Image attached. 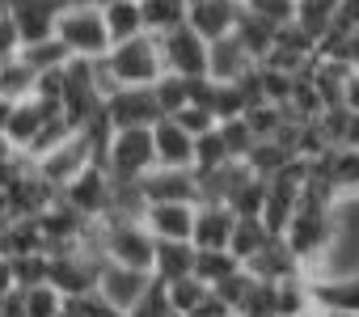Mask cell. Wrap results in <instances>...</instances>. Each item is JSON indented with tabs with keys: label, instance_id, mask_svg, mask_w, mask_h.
<instances>
[{
	"label": "cell",
	"instance_id": "1f68e13d",
	"mask_svg": "<svg viewBox=\"0 0 359 317\" xmlns=\"http://www.w3.org/2000/svg\"><path fill=\"white\" fill-rule=\"evenodd\" d=\"M152 93H156V102H161V110H165V114H177L182 106H191V102H195V81L165 72V76L152 85Z\"/></svg>",
	"mask_w": 359,
	"mask_h": 317
},
{
	"label": "cell",
	"instance_id": "8992f818",
	"mask_svg": "<svg viewBox=\"0 0 359 317\" xmlns=\"http://www.w3.org/2000/svg\"><path fill=\"white\" fill-rule=\"evenodd\" d=\"M156 39H161L165 72L187 76V81H203V76H208V51H212V43H208L191 22L177 26V30H165V34H156Z\"/></svg>",
	"mask_w": 359,
	"mask_h": 317
},
{
	"label": "cell",
	"instance_id": "4dcf8cb0",
	"mask_svg": "<svg viewBox=\"0 0 359 317\" xmlns=\"http://www.w3.org/2000/svg\"><path fill=\"white\" fill-rule=\"evenodd\" d=\"M224 161H233V152L220 135V127H212L208 135H195V174H208V170H220ZM241 161V156H237Z\"/></svg>",
	"mask_w": 359,
	"mask_h": 317
},
{
	"label": "cell",
	"instance_id": "277c9868",
	"mask_svg": "<svg viewBox=\"0 0 359 317\" xmlns=\"http://www.w3.org/2000/svg\"><path fill=\"white\" fill-rule=\"evenodd\" d=\"M102 254L110 262H123V267H135V271H152V258H156V237L144 229L140 216H102Z\"/></svg>",
	"mask_w": 359,
	"mask_h": 317
},
{
	"label": "cell",
	"instance_id": "60d3db41",
	"mask_svg": "<svg viewBox=\"0 0 359 317\" xmlns=\"http://www.w3.org/2000/svg\"><path fill=\"white\" fill-rule=\"evenodd\" d=\"M18 55H22V39H18V26H13L9 18H0V68H9Z\"/></svg>",
	"mask_w": 359,
	"mask_h": 317
},
{
	"label": "cell",
	"instance_id": "6da1fadb",
	"mask_svg": "<svg viewBox=\"0 0 359 317\" xmlns=\"http://www.w3.org/2000/svg\"><path fill=\"white\" fill-rule=\"evenodd\" d=\"M334 237H338V216H334V203H325V199H317V195H304V199H300V208L292 212L287 229H283L287 250L304 262V271H313V267L330 254Z\"/></svg>",
	"mask_w": 359,
	"mask_h": 317
},
{
	"label": "cell",
	"instance_id": "f907efd6",
	"mask_svg": "<svg viewBox=\"0 0 359 317\" xmlns=\"http://www.w3.org/2000/svg\"><path fill=\"white\" fill-rule=\"evenodd\" d=\"M334 317H355V313H334Z\"/></svg>",
	"mask_w": 359,
	"mask_h": 317
},
{
	"label": "cell",
	"instance_id": "4316f807",
	"mask_svg": "<svg viewBox=\"0 0 359 317\" xmlns=\"http://www.w3.org/2000/svg\"><path fill=\"white\" fill-rule=\"evenodd\" d=\"M140 5H144L148 34L177 30V26H187V18H191V0H140Z\"/></svg>",
	"mask_w": 359,
	"mask_h": 317
},
{
	"label": "cell",
	"instance_id": "f6af8a7d",
	"mask_svg": "<svg viewBox=\"0 0 359 317\" xmlns=\"http://www.w3.org/2000/svg\"><path fill=\"white\" fill-rule=\"evenodd\" d=\"M0 317H26L22 292H13V296H5V300H0Z\"/></svg>",
	"mask_w": 359,
	"mask_h": 317
},
{
	"label": "cell",
	"instance_id": "9a60e30c",
	"mask_svg": "<svg viewBox=\"0 0 359 317\" xmlns=\"http://www.w3.org/2000/svg\"><path fill=\"white\" fill-rule=\"evenodd\" d=\"M195 208L199 203H144L140 220L156 241H191L195 237Z\"/></svg>",
	"mask_w": 359,
	"mask_h": 317
},
{
	"label": "cell",
	"instance_id": "5b68a950",
	"mask_svg": "<svg viewBox=\"0 0 359 317\" xmlns=\"http://www.w3.org/2000/svg\"><path fill=\"white\" fill-rule=\"evenodd\" d=\"M102 166L110 170L114 182H140L148 170H156V144L152 127H123L110 135V148L102 156Z\"/></svg>",
	"mask_w": 359,
	"mask_h": 317
},
{
	"label": "cell",
	"instance_id": "2e32d148",
	"mask_svg": "<svg viewBox=\"0 0 359 317\" xmlns=\"http://www.w3.org/2000/svg\"><path fill=\"white\" fill-rule=\"evenodd\" d=\"M152 144H156V166H165V170H195V135L177 119L165 114L152 127Z\"/></svg>",
	"mask_w": 359,
	"mask_h": 317
},
{
	"label": "cell",
	"instance_id": "9c48e42d",
	"mask_svg": "<svg viewBox=\"0 0 359 317\" xmlns=\"http://www.w3.org/2000/svg\"><path fill=\"white\" fill-rule=\"evenodd\" d=\"M60 195H64L81 216L102 220V216H110V208H114V178H110L106 166H89V170H85L81 178H72Z\"/></svg>",
	"mask_w": 359,
	"mask_h": 317
},
{
	"label": "cell",
	"instance_id": "3957f363",
	"mask_svg": "<svg viewBox=\"0 0 359 317\" xmlns=\"http://www.w3.org/2000/svg\"><path fill=\"white\" fill-rule=\"evenodd\" d=\"M106 68L114 72L118 89H152L165 76L161 39L156 34H135L127 43H114L110 55H106Z\"/></svg>",
	"mask_w": 359,
	"mask_h": 317
},
{
	"label": "cell",
	"instance_id": "ffe728a7",
	"mask_svg": "<svg viewBox=\"0 0 359 317\" xmlns=\"http://www.w3.org/2000/svg\"><path fill=\"white\" fill-rule=\"evenodd\" d=\"M250 68H258V60L241 47L237 34L212 43V51H208V81H224V85H233V81H241Z\"/></svg>",
	"mask_w": 359,
	"mask_h": 317
},
{
	"label": "cell",
	"instance_id": "7402d4cb",
	"mask_svg": "<svg viewBox=\"0 0 359 317\" xmlns=\"http://www.w3.org/2000/svg\"><path fill=\"white\" fill-rule=\"evenodd\" d=\"M97 5L106 13L110 43H127L135 34H148V22H144V5H140V0H97Z\"/></svg>",
	"mask_w": 359,
	"mask_h": 317
},
{
	"label": "cell",
	"instance_id": "816d5d0a",
	"mask_svg": "<svg viewBox=\"0 0 359 317\" xmlns=\"http://www.w3.org/2000/svg\"><path fill=\"white\" fill-rule=\"evenodd\" d=\"M0 97H5V81H0Z\"/></svg>",
	"mask_w": 359,
	"mask_h": 317
},
{
	"label": "cell",
	"instance_id": "44dd1931",
	"mask_svg": "<svg viewBox=\"0 0 359 317\" xmlns=\"http://www.w3.org/2000/svg\"><path fill=\"white\" fill-rule=\"evenodd\" d=\"M245 271L254 275V279H266V283H279V279H292V275H300L304 271V262L287 250V241L283 237H275L262 254H254L250 262H245Z\"/></svg>",
	"mask_w": 359,
	"mask_h": 317
},
{
	"label": "cell",
	"instance_id": "83f0119b",
	"mask_svg": "<svg viewBox=\"0 0 359 317\" xmlns=\"http://www.w3.org/2000/svg\"><path fill=\"white\" fill-rule=\"evenodd\" d=\"M334 9H338V0H300L296 5V26L317 39V47L330 39V26H334Z\"/></svg>",
	"mask_w": 359,
	"mask_h": 317
},
{
	"label": "cell",
	"instance_id": "e0dca14e",
	"mask_svg": "<svg viewBox=\"0 0 359 317\" xmlns=\"http://www.w3.org/2000/svg\"><path fill=\"white\" fill-rule=\"evenodd\" d=\"M309 296H313V304H321L330 313H355L359 317V271L309 275Z\"/></svg>",
	"mask_w": 359,
	"mask_h": 317
},
{
	"label": "cell",
	"instance_id": "d590c367",
	"mask_svg": "<svg viewBox=\"0 0 359 317\" xmlns=\"http://www.w3.org/2000/svg\"><path fill=\"white\" fill-rule=\"evenodd\" d=\"M241 5H245V13H254V18L271 22V26H292L300 0H241Z\"/></svg>",
	"mask_w": 359,
	"mask_h": 317
},
{
	"label": "cell",
	"instance_id": "e575fe53",
	"mask_svg": "<svg viewBox=\"0 0 359 317\" xmlns=\"http://www.w3.org/2000/svg\"><path fill=\"white\" fill-rule=\"evenodd\" d=\"M64 292H55L51 283H39V288H26L22 292V304H26V317H64Z\"/></svg>",
	"mask_w": 359,
	"mask_h": 317
},
{
	"label": "cell",
	"instance_id": "7dc6e473",
	"mask_svg": "<svg viewBox=\"0 0 359 317\" xmlns=\"http://www.w3.org/2000/svg\"><path fill=\"white\" fill-rule=\"evenodd\" d=\"M296 317H334V313H330V309H321V304H304Z\"/></svg>",
	"mask_w": 359,
	"mask_h": 317
},
{
	"label": "cell",
	"instance_id": "c3c4849f",
	"mask_svg": "<svg viewBox=\"0 0 359 317\" xmlns=\"http://www.w3.org/2000/svg\"><path fill=\"white\" fill-rule=\"evenodd\" d=\"M9 114H13V102H9V97H0V131L9 127Z\"/></svg>",
	"mask_w": 359,
	"mask_h": 317
},
{
	"label": "cell",
	"instance_id": "74e56055",
	"mask_svg": "<svg viewBox=\"0 0 359 317\" xmlns=\"http://www.w3.org/2000/svg\"><path fill=\"white\" fill-rule=\"evenodd\" d=\"M220 135H224L229 152H233V156H241V161H245V156H250V148L258 144V135L250 131L245 114H241V119H229V123H220Z\"/></svg>",
	"mask_w": 359,
	"mask_h": 317
},
{
	"label": "cell",
	"instance_id": "681fc988",
	"mask_svg": "<svg viewBox=\"0 0 359 317\" xmlns=\"http://www.w3.org/2000/svg\"><path fill=\"white\" fill-rule=\"evenodd\" d=\"M0 18H9V0H0Z\"/></svg>",
	"mask_w": 359,
	"mask_h": 317
},
{
	"label": "cell",
	"instance_id": "ac0fdd59",
	"mask_svg": "<svg viewBox=\"0 0 359 317\" xmlns=\"http://www.w3.org/2000/svg\"><path fill=\"white\" fill-rule=\"evenodd\" d=\"M241 13H245L241 0H195L187 22H191L208 43H216V39H229V34L237 30Z\"/></svg>",
	"mask_w": 359,
	"mask_h": 317
},
{
	"label": "cell",
	"instance_id": "f1b7e54d",
	"mask_svg": "<svg viewBox=\"0 0 359 317\" xmlns=\"http://www.w3.org/2000/svg\"><path fill=\"white\" fill-rule=\"evenodd\" d=\"M241 271V258L233 254V250H199L195 254V275L208 283V288H220L229 275H237Z\"/></svg>",
	"mask_w": 359,
	"mask_h": 317
},
{
	"label": "cell",
	"instance_id": "8fae6325",
	"mask_svg": "<svg viewBox=\"0 0 359 317\" xmlns=\"http://www.w3.org/2000/svg\"><path fill=\"white\" fill-rule=\"evenodd\" d=\"M144 203H199V174L195 170H148L140 178Z\"/></svg>",
	"mask_w": 359,
	"mask_h": 317
},
{
	"label": "cell",
	"instance_id": "d4e9b609",
	"mask_svg": "<svg viewBox=\"0 0 359 317\" xmlns=\"http://www.w3.org/2000/svg\"><path fill=\"white\" fill-rule=\"evenodd\" d=\"M275 241V233L266 229V220L262 216H237V224H233V237H229V250L241 258V267L254 258V254H262L266 245Z\"/></svg>",
	"mask_w": 359,
	"mask_h": 317
},
{
	"label": "cell",
	"instance_id": "cb8c5ba5",
	"mask_svg": "<svg viewBox=\"0 0 359 317\" xmlns=\"http://www.w3.org/2000/svg\"><path fill=\"white\" fill-rule=\"evenodd\" d=\"M0 254H9V258L47 254V233H43L39 216H18V220H9L5 237H0Z\"/></svg>",
	"mask_w": 359,
	"mask_h": 317
},
{
	"label": "cell",
	"instance_id": "30bf717a",
	"mask_svg": "<svg viewBox=\"0 0 359 317\" xmlns=\"http://www.w3.org/2000/svg\"><path fill=\"white\" fill-rule=\"evenodd\" d=\"M106 258H93L85 250H68V254H51V271H47V283L64 296H85L97 288V271H102Z\"/></svg>",
	"mask_w": 359,
	"mask_h": 317
},
{
	"label": "cell",
	"instance_id": "836d02e7",
	"mask_svg": "<svg viewBox=\"0 0 359 317\" xmlns=\"http://www.w3.org/2000/svg\"><path fill=\"white\" fill-rule=\"evenodd\" d=\"M237 317H279L275 283L254 279V283H250V292H245V300H241V309H237Z\"/></svg>",
	"mask_w": 359,
	"mask_h": 317
},
{
	"label": "cell",
	"instance_id": "8d00e7d4",
	"mask_svg": "<svg viewBox=\"0 0 359 317\" xmlns=\"http://www.w3.org/2000/svg\"><path fill=\"white\" fill-rule=\"evenodd\" d=\"M47 271H51V254H22V258H13L18 292H26V288H39V283H47Z\"/></svg>",
	"mask_w": 359,
	"mask_h": 317
},
{
	"label": "cell",
	"instance_id": "5bb4252c",
	"mask_svg": "<svg viewBox=\"0 0 359 317\" xmlns=\"http://www.w3.org/2000/svg\"><path fill=\"white\" fill-rule=\"evenodd\" d=\"M55 114H64L55 102H43V97H22V102H13V114H9V127H5V135H9V144L26 156L30 152V144L39 140V131L55 119Z\"/></svg>",
	"mask_w": 359,
	"mask_h": 317
},
{
	"label": "cell",
	"instance_id": "bcb514c9",
	"mask_svg": "<svg viewBox=\"0 0 359 317\" xmlns=\"http://www.w3.org/2000/svg\"><path fill=\"white\" fill-rule=\"evenodd\" d=\"M13 156H18V148L9 144V135H5V131H0V166H5V161H13Z\"/></svg>",
	"mask_w": 359,
	"mask_h": 317
},
{
	"label": "cell",
	"instance_id": "b9f144b4",
	"mask_svg": "<svg viewBox=\"0 0 359 317\" xmlns=\"http://www.w3.org/2000/svg\"><path fill=\"white\" fill-rule=\"evenodd\" d=\"M359 30V0H338L330 34H355Z\"/></svg>",
	"mask_w": 359,
	"mask_h": 317
},
{
	"label": "cell",
	"instance_id": "484cf974",
	"mask_svg": "<svg viewBox=\"0 0 359 317\" xmlns=\"http://www.w3.org/2000/svg\"><path fill=\"white\" fill-rule=\"evenodd\" d=\"M237 39H241V47L258 60V64H266V55L275 51V34H279V26H271V22H262V18H254V13H241V22H237V30H233Z\"/></svg>",
	"mask_w": 359,
	"mask_h": 317
},
{
	"label": "cell",
	"instance_id": "ba28073f",
	"mask_svg": "<svg viewBox=\"0 0 359 317\" xmlns=\"http://www.w3.org/2000/svg\"><path fill=\"white\" fill-rule=\"evenodd\" d=\"M156 283V275L152 271H135V267H123V262H102V271H97V292L127 317L144 296H148V288Z\"/></svg>",
	"mask_w": 359,
	"mask_h": 317
},
{
	"label": "cell",
	"instance_id": "7bdbcfd3",
	"mask_svg": "<svg viewBox=\"0 0 359 317\" xmlns=\"http://www.w3.org/2000/svg\"><path fill=\"white\" fill-rule=\"evenodd\" d=\"M18 292V275H13V258L9 254H0V300L13 296Z\"/></svg>",
	"mask_w": 359,
	"mask_h": 317
},
{
	"label": "cell",
	"instance_id": "4fadbf2b",
	"mask_svg": "<svg viewBox=\"0 0 359 317\" xmlns=\"http://www.w3.org/2000/svg\"><path fill=\"white\" fill-rule=\"evenodd\" d=\"M106 119L114 123V131H123V127H156L165 119V110H161L152 89H118V93L106 97Z\"/></svg>",
	"mask_w": 359,
	"mask_h": 317
},
{
	"label": "cell",
	"instance_id": "7c38bea8",
	"mask_svg": "<svg viewBox=\"0 0 359 317\" xmlns=\"http://www.w3.org/2000/svg\"><path fill=\"white\" fill-rule=\"evenodd\" d=\"M64 9H68V0H9V22L18 26L22 47L39 43V39H51Z\"/></svg>",
	"mask_w": 359,
	"mask_h": 317
},
{
	"label": "cell",
	"instance_id": "ee69618b",
	"mask_svg": "<svg viewBox=\"0 0 359 317\" xmlns=\"http://www.w3.org/2000/svg\"><path fill=\"white\" fill-rule=\"evenodd\" d=\"M342 106H346L351 114H359V68H351V76H346V85H342Z\"/></svg>",
	"mask_w": 359,
	"mask_h": 317
},
{
	"label": "cell",
	"instance_id": "52a82bcc",
	"mask_svg": "<svg viewBox=\"0 0 359 317\" xmlns=\"http://www.w3.org/2000/svg\"><path fill=\"white\" fill-rule=\"evenodd\" d=\"M89 166H97V148H93V140L85 135V131H72L64 144H55L51 152H43L39 161H34V170L55 187V191H64L72 178H81Z\"/></svg>",
	"mask_w": 359,
	"mask_h": 317
},
{
	"label": "cell",
	"instance_id": "d6986e66",
	"mask_svg": "<svg viewBox=\"0 0 359 317\" xmlns=\"http://www.w3.org/2000/svg\"><path fill=\"white\" fill-rule=\"evenodd\" d=\"M233 224H237V212L229 203H212L203 199L195 208V250H229V237H233Z\"/></svg>",
	"mask_w": 359,
	"mask_h": 317
},
{
	"label": "cell",
	"instance_id": "f546056e",
	"mask_svg": "<svg viewBox=\"0 0 359 317\" xmlns=\"http://www.w3.org/2000/svg\"><path fill=\"white\" fill-rule=\"evenodd\" d=\"M26 68H34V72H51V68H64L72 55H68V47L51 34V39H39V43H26L22 47V55H18Z\"/></svg>",
	"mask_w": 359,
	"mask_h": 317
},
{
	"label": "cell",
	"instance_id": "f35d334b",
	"mask_svg": "<svg viewBox=\"0 0 359 317\" xmlns=\"http://www.w3.org/2000/svg\"><path fill=\"white\" fill-rule=\"evenodd\" d=\"M68 135H72V123H68L64 114H55V119H51V123L39 131V140L30 144V152H26V156H30V161H39L43 152H51V148H55V144H64Z\"/></svg>",
	"mask_w": 359,
	"mask_h": 317
},
{
	"label": "cell",
	"instance_id": "ab89813d",
	"mask_svg": "<svg viewBox=\"0 0 359 317\" xmlns=\"http://www.w3.org/2000/svg\"><path fill=\"white\" fill-rule=\"evenodd\" d=\"M169 119H177V123H182L191 135H208L212 127H220V119L203 106V102H191V106H182V110H177V114H169Z\"/></svg>",
	"mask_w": 359,
	"mask_h": 317
},
{
	"label": "cell",
	"instance_id": "603a6c76",
	"mask_svg": "<svg viewBox=\"0 0 359 317\" xmlns=\"http://www.w3.org/2000/svg\"><path fill=\"white\" fill-rule=\"evenodd\" d=\"M195 241H156V258H152V275L161 283H173L182 275H195Z\"/></svg>",
	"mask_w": 359,
	"mask_h": 317
},
{
	"label": "cell",
	"instance_id": "7a4b0ae2",
	"mask_svg": "<svg viewBox=\"0 0 359 317\" xmlns=\"http://www.w3.org/2000/svg\"><path fill=\"white\" fill-rule=\"evenodd\" d=\"M55 39L68 47L72 60H106L110 55V30H106V13L97 0H85V5H68L60 13Z\"/></svg>",
	"mask_w": 359,
	"mask_h": 317
},
{
	"label": "cell",
	"instance_id": "d6a6232c",
	"mask_svg": "<svg viewBox=\"0 0 359 317\" xmlns=\"http://www.w3.org/2000/svg\"><path fill=\"white\" fill-rule=\"evenodd\" d=\"M165 292H169V304H173L177 313H187V317H191V313L199 309V300H203V296H208L212 288H208V283H203L199 275H182V279L165 283Z\"/></svg>",
	"mask_w": 359,
	"mask_h": 317
}]
</instances>
